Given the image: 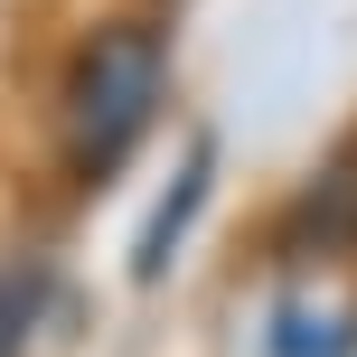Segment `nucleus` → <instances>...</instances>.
Listing matches in <instances>:
<instances>
[{
    "label": "nucleus",
    "instance_id": "f257e3e1",
    "mask_svg": "<svg viewBox=\"0 0 357 357\" xmlns=\"http://www.w3.org/2000/svg\"><path fill=\"white\" fill-rule=\"evenodd\" d=\"M160 75H169V47L160 29H132V19H113V29H94L85 47H75L66 66V160L75 178H104L123 169V151L151 132V113H160Z\"/></svg>",
    "mask_w": 357,
    "mask_h": 357
},
{
    "label": "nucleus",
    "instance_id": "f03ea898",
    "mask_svg": "<svg viewBox=\"0 0 357 357\" xmlns=\"http://www.w3.org/2000/svg\"><path fill=\"white\" fill-rule=\"evenodd\" d=\"M264 348L273 357H357V310L348 301H282Z\"/></svg>",
    "mask_w": 357,
    "mask_h": 357
},
{
    "label": "nucleus",
    "instance_id": "7ed1b4c3",
    "mask_svg": "<svg viewBox=\"0 0 357 357\" xmlns=\"http://www.w3.org/2000/svg\"><path fill=\"white\" fill-rule=\"evenodd\" d=\"M207 178H216V160L207 151H188V169L169 178V197H160V216H151V235H142V254H132V273H169V254H178V235H188V216H197V197H207Z\"/></svg>",
    "mask_w": 357,
    "mask_h": 357
},
{
    "label": "nucleus",
    "instance_id": "20e7f679",
    "mask_svg": "<svg viewBox=\"0 0 357 357\" xmlns=\"http://www.w3.org/2000/svg\"><path fill=\"white\" fill-rule=\"evenodd\" d=\"M38 291H47L38 264H10V273H0V357H19V339H29V320H38Z\"/></svg>",
    "mask_w": 357,
    "mask_h": 357
}]
</instances>
